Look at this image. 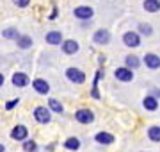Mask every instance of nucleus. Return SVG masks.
Here are the masks:
<instances>
[{
  "instance_id": "obj_9",
  "label": "nucleus",
  "mask_w": 160,
  "mask_h": 152,
  "mask_svg": "<svg viewBox=\"0 0 160 152\" xmlns=\"http://www.w3.org/2000/svg\"><path fill=\"white\" fill-rule=\"evenodd\" d=\"M144 63H146V66H148V68H151V70L160 68V57L157 56V54H146Z\"/></svg>"
},
{
  "instance_id": "obj_7",
  "label": "nucleus",
  "mask_w": 160,
  "mask_h": 152,
  "mask_svg": "<svg viewBox=\"0 0 160 152\" xmlns=\"http://www.w3.org/2000/svg\"><path fill=\"white\" fill-rule=\"evenodd\" d=\"M27 134H29V131H27L25 125H16V127L11 131V138L12 140H18V141H23L27 138Z\"/></svg>"
},
{
  "instance_id": "obj_8",
  "label": "nucleus",
  "mask_w": 160,
  "mask_h": 152,
  "mask_svg": "<svg viewBox=\"0 0 160 152\" xmlns=\"http://www.w3.org/2000/svg\"><path fill=\"white\" fill-rule=\"evenodd\" d=\"M78 43L75 40H66L62 41V52L64 54H68V56H71V54H77L78 52Z\"/></svg>"
},
{
  "instance_id": "obj_22",
  "label": "nucleus",
  "mask_w": 160,
  "mask_h": 152,
  "mask_svg": "<svg viewBox=\"0 0 160 152\" xmlns=\"http://www.w3.org/2000/svg\"><path fill=\"white\" fill-rule=\"evenodd\" d=\"M23 149H25V152H36V150H38V145H36V141H32V140H27V138H25V143H23Z\"/></svg>"
},
{
  "instance_id": "obj_1",
  "label": "nucleus",
  "mask_w": 160,
  "mask_h": 152,
  "mask_svg": "<svg viewBox=\"0 0 160 152\" xmlns=\"http://www.w3.org/2000/svg\"><path fill=\"white\" fill-rule=\"evenodd\" d=\"M66 77H68L71 82H75V84H82V82L86 81L84 72H80L78 68H68V70H66Z\"/></svg>"
},
{
  "instance_id": "obj_18",
  "label": "nucleus",
  "mask_w": 160,
  "mask_h": 152,
  "mask_svg": "<svg viewBox=\"0 0 160 152\" xmlns=\"http://www.w3.org/2000/svg\"><path fill=\"white\" fill-rule=\"evenodd\" d=\"M148 138L151 141H160V127L158 125H153V127L148 129Z\"/></svg>"
},
{
  "instance_id": "obj_4",
  "label": "nucleus",
  "mask_w": 160,
  "mask_h": 152,
  "mask_svg": "<svg viewBox=\"0 0 160 152\" xmlns=\"http://www.w3.org/2000/svg\"><path fill=\"white\" fill-rule=\"evenodd\" d=\"M123 43L126 47H139L141 45V38L137 32H125L123 34Z\"/></svg>"
},
{
  "instance_id": "obj_24",
  "label": "nucleus",
  "mask_w": 160,
  "mask_h": 152,
  "mask_svg": "<svg viewBox=\"0 0 160 152\" xmlns=\"http://www.w3.org/2000/svg\"><path fill=\"white\" fill-rule=\"evenodd\" d=\"M139 32L141 34H144V36H149L153 30H151V25H148V24H141L139 25Z\"/></svg>"
},
{
  "instance_id": "obj_16",
  "label": "nucleus",
  "mask_w": 160,
  "mask_h": 152,
  "mask_svg": "<svg viewBox=\"0 0 160 152\" xmlns=\"http://www.w3.org/2000/svg\"><path fill=\"white\" fill-rule=\"evenodd\" d=\"M16 43H18L20 48H30L32 47V38H30V36H18Z\"/></svg>"
},
{
  "instance_id": "obj_15",
  "label": "nucleus",
  "mask_w": 160,
  "mask_h": 152,
  "mask_svg": "<svg viewBox=\"0 0 160 152\" xmlns=\"http://www.w3.org/2000/svg\"><path fill=\"white\" fill-rule=\"evenodd\" d=\"M144 9L148 13L160 11V0H144Z\"/></svg>"
},
{
  "instance_id": "obj_27",
  "label": "nucleus",
  "mask_w": 160,
  "mask_h": 152,
  "mask_svg": "<svg viewBox=\"0 0 160 152\" xmlns=\"http://www.w3.org/2000/svg\"><path fill=\"white\" fill-rule=\"evenodd\" d=\"M4 81H6V79H4V75H2V73H0V86L4 84Z\"/></svg>"
},
{
  "instance_id": "obj_26",
  "label": "nucleus",
  "mask_w": 160,
  "mask_h": 152,
  "mask_svg": "<svg viewBox=\"0 0 160 152\" xmlns=\"http://www.w3.org/2000/svg\"><path fill=\"white\" fill-rule=\"evenodd\" d=\"M12 2H14L18 7H27L30 4V0H12Z\"/></svg>"
},
{
  "instance_id": "obj_14",
  "label": "nucleus",
  "mask_w": 160,
  "mask_h": 152,
  "mask_svg": "<svg viewBox=\"0 0 160 152\" xmlns=\"http://www.w3.org/2000/svg\"><path fill=\"white\" fill-rule=\"evenodd\" d=\"M94 140H96L98 143H103V145H110V143H114V136L109 134V133H98V134L94 136Z\"/></svg>"
},
{
  "instance_id": "obj_11",
  "label": "nucleus",
  "mask_w": 160,
  "mask_h": 152,
  "mask_svg": "<svg viewBox=\"0 0 160 152\" xmlns=\"http://www.w3.org/2000/svg\"><path fill=\"white\" fill-rule=\"evenodd\" d=\"M12 84L18 86V88H25V86L29 84V77L25 75V73H22V72H16V73L12 75Z\"/></svg>"
},
{
  "instance_id": "obj_6",
  "label": "nucleus",
  "mask_w": 160,
  "mask_h": 152,
  "mask_svg": "<svg viewBox=\"0 0 160 152\" xmlns=\"http://www.w3.org/2000/svg\"><path fill=\"white\" fill-rule=\"evenodd\" d=\"M114 75H116V79H118V81L128 82V81H132V79H133V72H132L130 68L123 66V68H118V70H116Z\"/></svg>"
},
{
  "instance_id": "obj_10",
  "label": "nucleus",
  "mask_w": 160,
  "mask_h": 152,
  "mask_svg": "<svg viewBox=\"0 0 160 152\" xmlns=\"http://www.w3.org/2000/svg\"><path fill=\"white\" fill-rule=\"evenodd\" d=\"M75 16L80 18V20H89L92 16V9L89 6H80L75 9Z\"/></svg>"
},
{
  "instance_id": "obj_17",
  "label": "nucleus",
  "mask_w": 160,
  "mask_h": 152,
  "mask_svg": "<svg viewBox=\"0 0 160 152\" xmlns=\"http://www.w3.org/2000/svg\"><path fill=\"white\" fill-rule=\"evenodd\" d=\"M142 104H144V107H146L148 111H155V109L158 107V100L155 99V97H146Z\"/></svg>"
},
{
  "instance_id": "obj_23",
  "label": "nucleus",
  "mask_w": 160,
  "mask_h": 152,
  "mask_svg": "<svg viewBox=\"0 0 160 152\" xmlns=\"http://www.w3.org/2000/svg\"><path fill=\"white\" fill-rule=\"evenodd\" d=\"M2 36H4L6 40H16L20 34H18V30H16V29H6L4 32H2Z\"/></svg>"
},
{
  "instance_id": "obj_2",
  "label": "nucleus",
  "mask_w": 160,
  "mask_h": 152,
  "mask_svg": "<svg viewBox=\"0 0 160 152\" xmlns=\"http://www.w3.org/2000/svg\"><path fill=\"white\" fill-rule=\"evenodd\" d=\"M34 118H36L39 123H48V122L52 120L50 111H48L46 107H43V106H38V107L34 109Z\"/></svg>"
},
{
  "instance_id": "obj_3",
  "label": "nucleus",
  "mask_w": 160,
  "mask_h": 152,
  "mask_svg": "<svg viewBox=\"0 0 160 152\" xmlns=\"http://www.w3.org/2000/svg\"><path fill=\"white\" fill-rule=\"evenodd\" d=\"M75 118L80 123H91L94 120V115H92L91 109H78V111L75 113Z\"/></svg>"
},
{
  "instance_id": "obj_12",
  "label": "nucleus",
  "mask_w": 160,
  "mask_h": 152,
  "mask_svg": "<svg viewBox=\"0 0 160 152\" xmlns=\"http://www.w3.org/2000/svg\"><path fill=\"white\" fill-rule=\"evenodd\" d=\"M32 86H34V90L41 95H46L48 91H50V84H48L46 81H43V79H36V81L32 82Z\"/></svg>"
},
{
  "instance_id": "obj_5",
  "label": "nucleus",
  "mask_w": 160,
  "mask_h": 152,
  "mask_svg": "<svg viewBox=\"0 0 160 152\" xmlns=\"http://www.w3.org/2000/svg\"><path fill=\"white\" fill-rule=\"evenodd\" d=\"M92 41L96 43V45H105V43H109L110 41V32L105 29H100L94 32V36H92Z\"/></svg>"
},
{
  "instance_id": "obj_25",
  "label": "nucleus",
  "mask_w": 160,
  "mask_h": 152,
  "mask_svg": "<svg viewBox=\"0 0 160 152\" xmlns=\"http://www.w3.org/2000/svg\"><path fill=\"white\" fill-rule=\"evenodd\" d=\"M18 104H20V99H12L11 102H7V104H6V109L9 111V109H12V107H14V106H18Z\"/></svg>"
},
{
  "instance_id": "obj_20",
  "label": "nucleus",
  "mask_w": 160,
  "mask_h": 152,
  "mask_svg": "<svg viewBox=\"0 0 160 152\" xmlns=\"http://www.w3.org/2000/svg\"><path fill=\"white\" fill-rule=\"evenodd\" d=\"M64 147H66L68 150H78L80 149V141L77 140V138H68L66 143H64Z\"/></svg>"
},
{
  "instance_id": "obj_28",
  "label": "nucleus",
  "mask_w": 160,
  "mask_h": 152,
  "mask_svg": "<svg viewBox=\"0 0 160 152\" xmlns=\"http://www.w3.org/2000/svg\"><path fill=\"white\" fill-rule=\"evenodd\" d=\"M4 150H6V147H4L2 143H0V152H4Z\"/></svg>"
},
{
  "instance_id": "obj_19",
  "label": "nucleus",
  "mask_w": 160,
  "mask_h": 152,
  "mask_svg": "<svg viewBox=\"0 0 160 152\" xmlns=\"http://www.w3.org/2000/svg\"><path fill=\"white\" fill-rule=\"evenodd\" d=\"M139 64H141V61L137 59V56H126V68L135 70V68H139Z\"/></svg>"
},
{
  "instance_id": "obj_21",
  "label": "nucleus",
  "mask_w": 160,
  "mask_h": 152,
  "mask_svg": "<svg viewBox=\"0 0 160 152\" xmlns=\"http://www.w3.org/2000/svg\"><path fill=\"white\" fill-rule=\"evenodd\" d=\"M48 106H50V109L53 113H62V104L57 99H50L48 100Z\"/></svg>"
},
{
  "instance_id": "obj_13",
  "label": "nucleus",
  "mask_w": 160,
  "mask_h": 152,
  "mask_svg": "<svg viewBox=\"0 0 160 152\" xmlns=\"http://www.w3.org/2000/svg\"><path fill=\"white\" fill-rule=\"evenodd\" d=\"M46 43H50V45H59V43H62V34L59 32V30H52L46 34Z\"/></svg>"
}]
</instances>
